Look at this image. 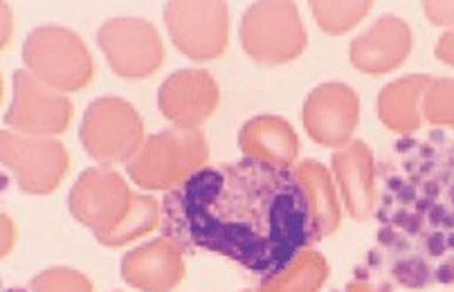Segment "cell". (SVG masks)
Returning a JSON list of instances; mask_svg holds the SVG:
<instances>
[{
    "label": "cell",
    "mask_w": 454,
    "mask_h": 292,
    "mask_svg": "<svg viewBox=\"0 0 454 292\" xmlns=\"http://www.w3.org/2000/svg\"><path fill=\"white\" fill-rule=\"evenodd\" d=\"M167 239L207 250L272 281L319 239L310 196L297 171L262 158L203 166L167 191Z\"/></svg>",
    "instance_id": "obj_1"
},
{
    "label": "cell",
    "mask_w": 454,
    "mask_h": 292,
    "mask_svg": "<svg viewBox=\"0 0 454 292\" xmlns=\"http://www.w3.org/2000/svg\"><path fill=\"white\" fill-rule=\"evenodd\" d=\"M207 162V142L199 128H169L146 137L126 171L142 189L171 191Z\"/></svg>",
    "instance_id": "obj_2"
},
{
    "label": "cell",
    "mask_w": 454,
    "mask_h": 292,
    "mask_svg": "<svg viewBox=\"0 0 454 292\" xmlns=\"http://www.w3.org/2000/svg\"><path fill=\"white\" fill-rule=\"evenodd\" d=\"M27 73L57 93H74L90 83L95 64L82 36L59 25H43L27 36L23 48Z\"/></svg>",
    "instance_id": "obj_3"
},
{
    "label": "cell",
    "mask_w": 454,
    "mask_h": 292,
    "mask_svg": "<svg viewBox=\"0 0 454 292\" xmlns=\"http://www.w3.org/2000/svg\"><path fill=\"white\" fill-rule=\"evenodd\" d=\"M82 144L104 166L129 162L145 144V124L136 108L120 97H99L83 112Z\"/></svg>",
    "instance_id": "obj_4"
},
{
    "label": "cell",
    "mask_w": 454,
    "mask_h": 292,
    "mask_svg": "<svg viewBox=\"0 0 454 292\" xmlns=\"http://www.w3.org/2000/svg\"><path fill=\"white\" fill-rule=\"evenodd\" d=\"M241 39L256 64H286L304 50L306 32L293 3H256L243 16Z\"/></svg>",
    "instance_id": "obj_5"
},
{
    "label": "cell",
    "mask_w": 454,
    "mask_h": 292,
    "mask_svg": "<svg viewBox=\"0 0 454 292\" xmlns=\"http://www.w3.org/2000/svg\"><path fill=\"white\" fill-rule=\"evenodd\" d=\"M133 196L136 194H131L117 171L111 166H92L83 171L70 191V211L79 223L92 229L99 241L129 216Z\"/></svg>",
    "instance_id": "obj_6"
},
{
    "label": "cell",
    "mask_w": 454,
    "mask_h": 292,
    "mask_svg": "<svg viewBox=\"0 0 454 292\" xmlns=\"http://www.w3.org/2000/svg\"><path fill=\"white\" fill-rule=\"evenodd\" d=\"M3 165L16 175L20 189L45 196L61 185L70 158L66 146L52 137L3 131Z\"/></svg>",
    "instance_id": "obj_7"
},
{
    "label": "cell",
    "mask_w": 454,
    "mask_h": 292,
    "mask_svg": "<svg viewBox=\"0 0 454 292\" xmlns=\"http://www.w3.org/2000/svg\"><path fill=\"white\" fill-rule=\"evenodd\" d=\"M97 43L108 65L124 79H145L162 65L165 48L158 32L142 19H113L99 27Z\"/></svg>",
    "instance_id": "obj_8"
},
{
    "label": "cell",
    "mask_w": 454,
    "mask_h": 292,
    "mask_svg": "<svg viewBox=\"0 0 454 292\" xmlns=\"http://www.w3.org/2000/svg\"><path fill=\"white\" fill-rule=\"evenodd\" d=\"M73 119V102L57 93L35 74H14V97L5 112V124L20 135L50 137L63 133Z\"/></svg>",
    "instance_id": "obj_9"
},
{
    "label": "cell",
    "mask_w": 454,
    "mask_h": 292,
    "mask_svg": "<svg viewBox=\"0 0 454 292\" xmlns=\"http://www.w3.org/2000/svg\"><path fill=\"white\" fill-rule=\"evenodd\" d=\"M165 23L176 48L193 61H212L225 52V3H169Z\"/></svg>",
    "instance_id": "obj_10"
},
{
    "label": "cell",
    "mask_w": 454,
    "mask_h": 292,
    "mask_svg": "<svg viewBox=\"0 0 454 292\" xmlns=\"http://www.w3.org/2000/svg\"><path fill=\"white\" fill-rule=\"evenodd\" d=\"M162 115L178 128H196L218 106V86L203 70H178L158 93Z\"/></svg>",
    "instance_id": "obj_11"
},
{
    "label": "cell",
    "mask_w": 454,
    "mask_h": 292,
    "mask_svg": "<svg viewBox=\"0 0 454 292\" xmlns=\"http://www.w3.org/2000/svg\"><path fill=\"white\" fill-rule=\"evenodd\" d=\"M304 124L319 144L342 146L358 124V97L342 83L319 86L304 106Z\"/></svg>",
    "instance_id": "obj_12"
},
{
    "label": "cell",
    "mask_w": 454,
    "mask_h": 292,
    "mask_svg": "<svg viewBox=\"0 0 454 292\" xmlns=\"http://www.w3.org/2000/svg\"><path fill=\"white\" fill-rule=\"evenodd\" d=\"M121 277L142 292H169L184 279L183 252L162 236L121 258Z\"/></svg>",
    "instance_id": "obj_13"
},
{
    "label": "cell",
    "mask_w": 454,
    "mask_h": 292,
    "mask_svg": "<svg viewBox=\"0 0 454 292\" xmlns=\"http://www.w3.org/2000/svg\"><path fill=\"white\" fill-rule=\"evenodd\" d=\"M411 48V35L405 20L385 16L369 32L356 39L351 58L356 68L369 74H382L398 68Z\"/></svg>",
    "instance_id": "obj_14"
},
{
    "label": "cell",
    "mask_w": 454,
    "mask_h": 292,
    "mask_svg": "<svg viewBox=\"0 0 454 292\" xmlns=\"http://www.w3.org/2000/svg\"><path fill=\"white\" fill-rule=\"evenodd\" d=\"M335 173L342 185L348 211L356 219H364L373 204V169L372 156L363 142H356L333 160Z\"/></svg>",
    "instance_id": "obj_15"
},
{
    "label": "cell",
    "mask_w": 454,
    "mask_h": 292,
    "mask_svg": "<svg viewBox=\"0 0 454 292\" xmlns=\"http://www.w3.org/2000/svg\"><path fill=\"white\" fill-rule=\"evenodd\" d=\"M239 144L247 158L277 162L288 166L297 158V135L295 131L279 119V117H256L239 135Z\"/></svg>",
    "instance_id": "obj_16"
},
{
    "label": "cell",
    "mask_w": 454,
    "mask_h": 292,
    "mask_svg": "<svg viewBox=\"0 0 454 292\" xmlns=\"http://www.w3.org/2000/svg\"><path fill=\"white\" fill-rule=\"evenodd\" d=\"M427 86H430V79L419 77V74L389 83L378 99L382 124L396 133L416 131L420 127L419 102L426 95Z\"/></svg>",
    "instance_id": "obj_17"
},
{
    "label": "cell",
    "mask_w": 454,
    "mask_h": 292,
    "mask_svg": "<svg viewBox=\"0 0 454 292\" xmlns=\"http://www.w3.org/2000/svg\"><path fill=\"white\" fill-rule=\"evenodd\" d=\"M300 181L304 182L306 191L310 196V204H313L315 220H317L319 234H331L340 223L338 203H335V191L331 187V178L322 165L317 162H304L297 169Z\"/></svg>",
    "instance_id": "obj_18"
},
{
    "label": "cell",
    "mask_w": 454,
    "mask_h": 292,
    "mask_svg": "<svg viewBox=\"0 0 454 292\" xmlns=\"http://www.w3.org/2000/svg\"><path fill=\"white\" fill-rule=\"evenodd\" d=\"M326 277V263L319 254L304 252L284 274L263 283L262 292H315Z\"/></svg>",
    "instance_id": "obj_19"
},
{
    "label": "cell",
    "mask_w": 454,
    "mask_h": 292,
    "mask_svg": "<svg viewBox=\"0 0 454 292\" xmlns=\"http://www.w3.org/2000/svg\"><path fill=\"white\" fill-rule=\"evenodd\" d=\"M160 223V204L158 200L149 198V196H133L131 211L120 223V227L113 229L108 236L99 239V243L111 245V248H120V245L131 243V241L140 239L151 229L158 227Z\"/></svg>",
    "instance_id": "obj_20"
},
{
    "label": "cell",
    "mask_w": 454,
    "mask_h": 292,
    "mask_svg": "<svg viewBox=\"0 0 454 292\" xmlns=\"http://www.w3.org/2000/svg\"><path fill=\"white\" fill-rule=\"evenodd\" d=\"M372 5L373 3H310V10L319 27L331 35H340L358 25V20L372 12Z\"/></svg>",
    "instance_id": "obj_21"
},
{
    "label": "cell",
    "mask_w": 454,
    "mask_h": 292,
    "mask_svg": "<svg viewBox=\"0 0 454 292\" xmlns=\"http://www.w3.org/2000/svg\"><path fill=\"white\" fill-rule=\"evenodd\" d=\"M423 112L432 124L454 127V81L452 79H439L430 81L426 95H423Z\"/></svg>",
    "instance_id": "obj_22"
},
{
    "label": "cell",
    "mask_w": 454,
    "mask_h": 292,
    "mask_svg": "<svg viewBox=\"0 0 454 292\" xmlns=\"http://www.w3.org/2000/svg\"><path fill=\"white\" fill-rule=\"evenodd\" d=\"M32 292H92L90 279L73 268H50L32 279Z\"/></svg>",
    "instance_id": "obj_23"
},
{
    "label": "cell",
    "mask_w": 454,
    "mask_h": 292,
    "mask_svg": "<svg viewBox=\"0 0 454 292\" xmlns=\"http://www.w3.org/2000/svg\"><path fill=\"white\" fill-rule=\"evenodd\" d=\"M426 14L434 25H454V3H426Z\"/></svg>",
    "instance_id": "obj_24"
},
{
    "label": "cell",
    "mask_w": 454,
    "mask_h": 292,
    "mask_svg": "<svg viewBox=\"0 0 454 292\" xmlns=\"http://www.w3.org/2000/svg\"><path fill=\"white\" fill-rule=\"evenodd\" d=\"M436 57H439L443 64L454 65V29L448 32L445 36H441L439 45H436Z\"/></svg>",
    "instance_id": "obj_25"
},
{
    "label": "cell",
    "mask_w": 454,
    "mask_h": 292,
    "mask_svg": "<svg viewBox=\"0 0 454 292\" xmlns=\"http://www.w3.org/2000/svg\"><path fill=\"white\" fill-rule=\"evenodd\" d=\"M3 236H5V245H3V254H7L12 250V243H14V225H12V219H3Z\"/></svg>",
    "instance_id": "obj_26"
},
{
    "label": "cell",
    "mask_w": 454,
    "mask_h": 292,
    "mask_svg": "<svg viewBox=\"0 0 454 292\" xmlns=\"http://www.w3.org/2000/svg\"><path fill=\"white\" fill-rule=\"evenodd\" d=\"M347 292H369V288H364V286H351Z\"/></svg>",
    "instance_id": "obj_27"
}]
</instances>
